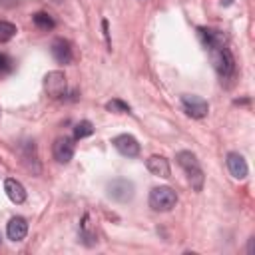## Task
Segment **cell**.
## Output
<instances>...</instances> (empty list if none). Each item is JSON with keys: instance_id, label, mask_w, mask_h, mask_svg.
I'll return each mask as SVG.
<instances>
[{"instance_id": "1", "label": "cell", "mask_w": 255, "mask_h": 255, "mask_svg": "<svg viewBox=\"0 0 255 255\" xmlns=\"http://www.w3.org/2000/svg\"><path fill=\"white\" fill-rule=\"evenodd\" d=\"M209 56H211V64H213V68L221 80H229L235 74V60H233V54L227 46L211 48Z\"/></svg>"}, {"instance_id": "2", "label": "cell", "mask_w": 255, "mask_h": 255, "mask_svg": "<svg viewBox=\"0 0 255 255\" xmlns=\"http://www.w3.org/2000/svg\"><path fill=\"white\" fill-rule=\"evenodd\" d=\"M175 159H177V163L185 169L191 187H193L195 191H201V187H203V171H201V167H199L197 157H195L191 151H177Z\"/></svg>"}, {"instance_id": "3", "label": "cell", "mask_w": 255, "mask_h": 255, "mask_svg": "<svg viewBox=\"0 0 255 255\" xmlns=\"http://www.w3.org/2000/svg\"><path fill=\"white\" fill-rule=\"evenodd\" d=\"M175 203H177V195L167 185L153 187L149 191V207L153 211H169L171 207H175Z\"/></svg>"}, {"instance_id": "4", "label": "cell", "mask_w": 255, "mask_h": 255, "mask_svg": "<svg viewBox=\"0 0 255 255\" xmlns=\"http://www.w3.org/2000/svg\"><path fill=\"white\" fill-rule=\"evenodd\" d=\"M108 195L114 199V201H120V203H126L133 197V183L126 177H118V179H112L108 183Z\"/></svg>"}, {"instance_id": "5", "label": "cell", "mask_w": 255, "mask_h": 255, "mask_svg": "<svg viewBox=\"0 0 255 255\" xmlns=\"http://www.w3.org/2000/svg\"><path fill=\"white\" fill-rule=\"evenodd\" d=\"M44 90H46V94L50 98H62V96H66L68 84H66L64 72H60V70L48 72L46 78H44Z\"/></svg>"}, {"instance_id": "6", "label": "cell", "mask_w": 255, "mask_h": 255, "mask_svg": "<svg viewBox=\"0 0 255 255\" xmlns=\"http://www.w3.org/2000/svg\"><path fill=\"white\" fill-rule=\"evenodd\" d=\"M181 106H183L185 114L191 116V118H195V120L205 118L207 112H209L207 102L203 98H199V96H193V94H183L181 96Z\"/></svg>"}, {"instance_id": "7", "label": "cell", "mask_w": 255, "mask_h": 255, "mask_svg": "<svg viewBox=\"0 0 255 255\" xmlns=\"http://www.w3.org/2000/svg\"><path fill=\"white\" fill-rule=\"evenodd\" d=\"M112 143H114V147H116L122 155H126V157H137V155H139V143H137V139H135L133 135H129V133L116 135V137L112 139Z\"/></svg>"}, {"instance_id": "8", "label": "cell", "mask_w": 255, "mask_h": 255, "mask_svg": "<svg viewBox=\"0 0 255 255\" xmlns=\"http://www.w3.org/2000/svg\"><path fill=\"white\" fill-rule=\"evenodd\" d=\"M52 153H54V159L58 163H68L72 157H74V143L70 137H58L52 145Z\"/></svg>"}, {"instance_id": "9", "label": "cell", "mask_w": 255, "mask_h": 255, "mask_svg": "<svg viewBox=\"0 0 255 255\" xmlns=\"http://www.w3.org/2000/svg\"><path fill=\"white\" fill-rule=\"evenodd\" d=\"M199 36L203 40V44L211 50V48H219V46H227V36L221 30L215 28H199Z\"/></svg>"}, {"instance_id": "10", "label": "cell", "mask_w": 255, "mask_h": 255, "mask_svg": "<svg viewBox=\"0 0 255 255\" xmlns=\"http://www.w3.org/2000/svg\"><path fill=\"white\" fill-rule=\"evenodd\" d=\"M52 56L56 58L58 64H70L72 58H74L70 42L64 40V38H56V40L52 42Z\"/></svg>"}, {"instance_id": "11", "label": "cell", "mask_w": 255, "mask_h": 255, "mask_svg": "<svg viewBox=\"0 0 255 255\" xmlns=\"http://www.w3.org/2000/svg\"><path fill=\"white\" fill-rule=\"evenodd\" d=\"M145 165H147L149 173L155 175V177H163V179H165V177H169V173H171L169 161H167L163 155H149L147 161H145Z\"/></svg>"}, {"instance_id": "12", "label": "cell", "mask_w": 255, "mask_h": 255, "mask_svg": "<svg viewBox=\"0 0 255 255\" xmlns=\"http://www.w3.org/2000/svg\"><path fill=\"white\" fill-rule=\"evenodd\" d=\"M227 169L235 179H245L247 177V163H245L243 155H239L235 151L227 153Z\"/></svg>"}, {"instance_id": "13", "label": "cell", "mask_w": 255, "mask_h": 255, "mask_svg": "<svg viewBox=\"0 0 255 255\" xmlns=\"http://www.w3.org/2000/svg\"><path fill=\"white\" fill-rule=\"evenodd\" d=\"M26 233H28V223H26L24 217L16 215V217H12V219L8 221V227H6L8 239H12V241H22V239L26 237Z\"/></svg>"}, {"instance_id": "14", "label": "cell", "mask_w": 255, "mask_h": 255, "mask_svg": "<svg viewBox=\"0 0 255 255\" xmlns=\"http://www.w3.org/2000/svg\"><path fill=\"white\" fill-rule=\"evenodd\" d=\"M4 191H6V195H8V199L12 203H24L26 201V189H24V185L20 181L12 179V177H8L4 181Z\"/></svg>"}, {"instance_id": "15", "label": "cell", "mask_w": 255, "mask_h": 255, "mask_svg": "<svg viewBox=\"0 0 255 255\" xmlns=\"http://www.w3.org/2000/svg\"><path fill=\"white\" fill-rule=\"evenodd\" d=\"M80 239H82V243H86L88 247H92V245L96 243V227H94V223H92V215H90V213H86V215L82 217V223H80Z\"/></svg>"}, {"instance_id": "16", "label": "cell", "mask_w": 255, "mask_h": 255, "mask_svg": "<svg viewBox=\"0 0 255 255\" xmlns=\"http://www.w3.org/2000/svg\"><path fill=\"white\" fill-rule=\"evenodd\" d=\"M32 22H34V26H36L38 30H44V32H48V30H52V28L56 26L54 18H52L48 12H36V14L32 16Z\"/></svg>"}, {"instance_id": "17", "label": "cell", "mask_w": 255, "mask_h": 255, "mask_svg": "<svg viewBox=\"0 0 255 255\" xmlns=\"http://www.w3.org/2000/svg\"><path fill=\"white\" fill-rule=\"evenodd\" d=\"M16 26L14 24H10V22H6V20H0V42L4 44V42H10L14 36H16Z\"/></svg>"}, {"instance_id": "18", "label": "cell", "mask_w": 255, "mask_h": 255, "mask_svg": "<svg viewBox=\"0 0 255 255\" xmlns=\"http://www.w3.org/2000/svg\"><path fill=\"white\" fill-rule=\"evenodd\" d=\"M92 133H94V126H92L88 120H84V122L76 124V128H74V137H76V139L88 137V135H92Z\"/></svg>"}, {"instance_id": "19", "label": "cell", "mask_w": 255, "mask_h": 255, "mask_svg": "<svg viewBox=\"0 0 255 255\" xmlns=\"http://www.w3.org/2000/svg\"><path fill=\"white\" fill-rule=\"evenodd\" d=\"M106 110H108V112H114V114H129V106H128L126 102L118 100V98L110 100V102L106 104Z\"/></svg>"}, {"instance_id": "20", "label": "cell", "mask_w": 255, "mask_h": 255, "mask_svg": "<svg viewBox=\"0 0 255 255\" xmlns=\"http://www.w3.org/2000/svg\"><path fill=\"white\" fill-rule=\"evenodd\" d=\"M10 70V58L6 54H0V72H8Z\"/></svg>"}, {"instance_id": "21", "label": "cell", "mask_w": 255, "mask_h": 255, "mask_svg": "<svg viewBox=\"0 0 255 255\" xmlns=\"http://www.w3.org/2000/svg\"><path fill=\"white\" fill-rule=\"evenodd\" d=\"M102 28H104V36H106V42H108V48L112 50V42H110V32H108V20H102Z\"/></svg>"}, {"instance_id": "22", "label": "cell", "mask_w": 255, "mask_h": 255, "mask_svg": "<svg viewBox=\"0 0 255 255\" xmlns=\"http://www.w3.org/2000/svg\"><path fill=\"white\" fill-rule=\"evenodd\" d=\"M253 239H255V237H251V239H249V245H247V253H249V255L253 253Z\"/></svg>"}, {"instance_id": "23", "label": "cell", "mask_w": 255, "mask_h": 255, "mask_svg": "<svg viewBox=\"0 0 255 255\" xmlns=\"http://www.w3.org/2000/svg\"><path fill=\"white\" fill-rule=\"evenodd\" d=\"M231 2H233V0H223V4H225V6H227V4H231Z\"/></svg>"}, {"instance_id": "24", "label": "cell", "mask_w": 255, "mask_h": 255, "mask_svg": "<svg viewBox=\"0 0 255 255\" xmlns=\"http://www.w3.org/2000/svg\"><path fill=\"white\" fill-rule=\"evenodd\" d=\"M0 243H2V237H0Z\"/></svg>"}]
</instances>
